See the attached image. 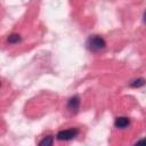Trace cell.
<instances>
[{"mask_svg":"<svg viewBox=\"0 0 146 146\" xmlns=\"http://www.w3.org/2000/svg\"><path fill=\"white\" fill-rule=\"evenodd\" d=\"M106 46L105 40L99 35H91L87 40V48L91 51H99Z\"/></svg>","mask_w":146,"mask_h":146,"instance_id":"6da1fadb","label":"cell"},{"mask_svg":"<svg viewBox=\"0 0 146 146\" xmlns=\"http://www.w3.org/2000/svg\"><path fill=\"white\" fill-rule=\"evenodd\" d=\"M79 133V130L75 128L72 129H66V130H62L57 133V139L58 140H71L73 138H75Z\"/></svg>","mask_w":146,"mask_h":146,"instance_id":"7a4b0ae2","label":"cell"},{"mask_svg":"<svg viewBox=\"0 0 146 146\" xmlns=\"http://www.w3.org/2000/svg\"><path fill=\"white\" fill-rule=\"evenodd\" d=\"M79 106H80V98L78 96H73L72 98L68 99V103H67V108L73 112V113H76L78 110H79Z\"/></svg>","mask_w":146,"mask_h":146,"instance_id":"3957f363","label":"cell"},{"mask_svg":"<svg viewBox=\"0 0 146 146\" xmlns=\"http://www.w3.org/2000/svg\"><path fill=\"white\" fill-rule=\"evenodd\" d=\"M114 124H115L116 128L124 129V128H127V127L130 124V120H129V117H127V116H119V117L115 119Z\"/></svg>","mask_w":146,"mask_h":146,"instance_id":"277c9868","label":"cell"},{"mask_svg":"<svg viewBox=\"0 0 146 146\" xmlns=\"http://www.w3.org/2000/svg\"><path fill=\"white\" fill-rule=\"evenodd\" d=\"M52 143H54L52 136H48V137H44V138L39 143V145H40V146H51Z\"/></svg>","mask_w":146,"mask_h":146,"instance_id":"5b68a950","label":"cell"},{"mask_svg":"<svg viewBox=\"0 0 146 146\" xmlns=\"http://www.w3.org/2000/svg\"><path fill=\"white\" fill-rule=\"evenodd\" d=\"M8 41H9L10 43H18V42L21 41V35L14 33V34H11V35L8 36Z\"/></svg>","mask_w":146,"mask_h":146,"instance_id":"8992f818","label":"cell"},{"mask_svg":"<svg viewBox=\"0 0 146 146\" xmlns=\"http://www.w3.org/2000/svg\"><path fill=\"white\" fill-rule=\"evenodd\" d=\"M144 83H145V80H144V79H138V80L132 81V82L130 83V86L133 87V88H138V87L144 86Z\"/></svg>","mask_w":146,"mask_h":146,"instance_id":"52a82bcc","label":"cell"},{"mask_svg":"<svg viewBox=\"0 0 146 146\" xmlns=\"http://www.w3.org/2000/svg\"><path fill=\"white\" fill-rule=\"evenodd\" d=\"M0 86H1V82H0Z\"/></svg>","mask_w":146,"mask_h":146,"instance_id":"ba28073f","label":"cell"}]
</instances>
